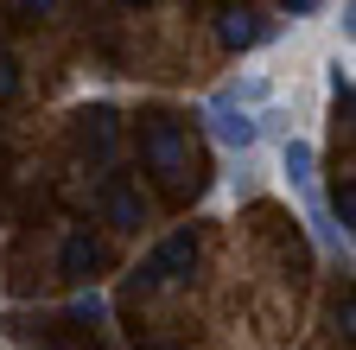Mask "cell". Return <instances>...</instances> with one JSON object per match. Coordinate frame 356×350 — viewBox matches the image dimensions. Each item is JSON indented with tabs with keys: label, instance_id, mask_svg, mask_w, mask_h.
<instances>
[{
	"label": "cell",
	"instance_id": "1",
	"mask_svg": "<svg viewBox=\"0 0 356 350\" xmlns=\"http://www.w3.org/2000/svg\"><path fill=\"white\" fill-rule=\"evenodd\" d=\"M134 141H140V166L159 179V191H165L172 204L204 198L210 166L191 153V134H185V121H178L172 109H147V115H140V127H134Z\"/></svg>",
	"mask_w": 356,
	"mask_h": 350
},
{
	"label": "cell",
	"instance_id": "2",
	"mask_svg": "<svg viewBox=\"0 0 356 350\" xmlns=\"http://www.w3.org/2000/svg\"><path fill=\"white\" fill-rule=\"evenodd\" d=\"M197 268V230H172L140 268H134V287L140 293H153V287H172V280H185Z\"/></svg>",
	"mask_w": 356,
	"mask_h": 350
},
{
	"label": "cell",
	"instance_id": "3",
	"mask_svg": "<svg viewBox=\"0 0 356 350\" xmlns=\"http://www.w3.org/2000/svg\"><path fill=\"white\" fill-rule=\"evenodd\" d=\"M96 210H102V223L121 230V236H140L147 230V198L134 191V179L115 172V166H102V179H96Z\"/></svg>",
	"mask_w": 356,
	"mask_h": 350
},
{
	"label": "cell",
	"instance_id": "4",
	"mask_svg": "<svg viewBox=\"0 0 356 350\" xmlns=\"http://www.w3.org/2000/svg\"><path fill=\"white\" fill-rule=\"evenodd\" d=\"M204 121H210V134H216V147H229V153H248V147L261 141V115L236 109L229 96H210V102H204Z\"/></svg>",
	"mask_w": 356,
	"mask_h": 350
},
{
	"label": "cell",
	"instance_id": "5",
	"mask_svg": "<svg viewBox=\"0 0 356 350\" xmlns=\"http://www.w3.org/2000/svg\"><path fill=\"white\" fill-rule=\"evenodd\" d=\"M76 147L89 153V159H96V166H115V147H121V115L115 109H83L76 115Z\"/></svg>",
	"mask_w": 356,
	"mask_h": 350
},
{
	"label": "cell",
	"instance_id": "6",
	"mask_svg": "<svg viewBox=\"0 0 356 350\" xmlns=\"http://www.w3.org/2000/svg\"><path fill=\"white\" fill-rule=\"evenodd\" d=\"M102 268H108V248L89 236V230H70V236H64V248H58V274L83 287V280H96Z\"/></svg>",
	"mask_w": 356,
	"mask_h": 350
},
{
	"label": "cell",
	"instance_id": "7",
	"mask_svg": "<svg viewBox=\"0 0 356 350\" xmlns=\"http://www.w3.org/2000/svg\"><path fill=\"white\" fill-rule=\"evenodd\" d=\"M216 38L229 51H254L261 38H267V19L254 7H236V0H229V7H216Z\"/></svg>",
	"mask_w": 356,
	"mask_h": 350
},
{
	"label": "cell",
	"instance_id": "8",
	"mask_svg": "<svg viewBox=\"0 0 356 350\" xmlns=\"http://www.w3.org/2000/svg\"><path fill=\"white\" fill-rule=\"evenodd\" d=\"M331 223H343L337 236H350V230H356V185H350V179H337V185H331Z\"/></svg>",
	"mask_w": 356,
	"mask_h": 350
},
{
	"label": "cell",
	"instance_id": "9",
	"mask_svg": "<svg viewBox=\"0 0 356 350\" xmlns=\"http://www.w3.org/2000/svg\"><path fill=\"white\" fill-rule=\"evenodd\" d=\"M70 325H102V299H96V293L70 299Z\"/></svg>",
	"mask_w": 356,
	"mask_h": 350
},
{
	"label": "cell",
	"instance_id": "10",
	"mask_svg": "<svg viewBox=\"0 0 356 350\" xmlns=\"http://www.w3.org/2000/svg\"><path fill=\"white\" fill-rule=\"evenodd\" d=\"M13 90H19V58H13V51H0V102H7Z\"/></svg>",
	"mask_w": 356,
	"mask_h": 350
},
{
	"label": "cell",
	"instance_id": "11",
	"mask_svg": "<svg viewBox=\"0 0 356 350\" xmlns=\"http://www.w3.org/2000/svg\"><path fill=\"white\" fill-rule=\"evenodd\" d=\"M51 7H58V0H13V13H19V19H44Z\"/></svg>",
	"mask_w": 356,
	"mask_h": 350
},
{
	"label": "cell",
	"instance_id": "12",
	"mask_svg": "<svg viewBox=\"0 0 356 350\" xmlns=\"http://www.w3.org/2000/svg\"><path fill=\"white\" fill-rule=\"evenodd\" d=\"M337 325H343V337L356 331V299H350V293H343V305H337Z\"/></svg>",
	"mask_w": 356,
	"mask_h": 350
},
{
	"label": "cell",
	"instance_id": "13",
	"mask_svg": "<svg viewBox=\"0 0 356 350\" xmlns=\"http://www.w3.org/2000/svg\"><path fill=\"white\" fill-rule=\"evenodd\" d=\"M280 7H286V13H312V7H318V0H280Z\"/></svg>",
	"mask_w": 356,
	"mask_h": 350
},
{
	"label": "cell",
	"instance_id": "14",
	"mask_svg": "<svg viewBox=\"0 0 356 350\" xmlns=\"http://www.w3.org/2000/svg\"><path fill=\"white\" fill-rule=\"evenodd\" d=\"M121 7H147V0H121Z\"/></svg>",
	"mask_w": 356,
	"mask_h": 350
},
{
	"label": "cell",
	"instance_id": "15",
	"mask_svg": "<svg viewBox=\"0 0 356 350\" xmlns=\"http://www.w3.org/2000/svg\"><path fill=\"white\" fill-rule=\"evenodd\" d=\"M159 350H185V344H159Z\"/></svg>",
	"mask_w": 356,
	"mask_h": 350
}]
</instances>
